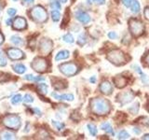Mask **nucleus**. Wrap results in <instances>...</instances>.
I'll return each instance as SVG.
<instances>
[{
  "mask_svg": "<svg viewBox=\"0 0 149 140\" xmlns=\"http://www.w3.org/2000/svg\"><path fill=\"white\" fill-rule=\"evenodd\" d=\"M68 22H69V12L67 11L64 15V19H63V27L66 26V23Z\"/></svg>",
  "mask_w": 149,
  "mask_h": 140,
  "instance_id": "39",
  "label": "nucleus"
},
{
  "mask_svg": "<svg viewBox=\"0 0 149 140\" xmlns=\"http://www.w3.org/2000/svg\"><path fill=\"white\" fill-rule=\"evenodd\" d=\"M91 107L93 113L104 116L110 112L111 104L104 98H94L91 101Z\"/></svg>",
  "mask_w": 149,
  "mask_h": 140,
  "instance_id": "1",
  "label": "nucleus"
},
{
  "mask_svg": "<svg viewBox=\"0 0 149 140\" xmlns=\"http://www.w3.org/2000/svg\"><path fill=\"white\" fill-rule=\"evenodd\" d=\"M10 42L15 46H21V45H22L23 43H24V41H23V39L22 38V37L20 36H17V35L11 36Z\"/></svg>",
  "mask_w": 149,
  "mask_h": 140,
  "instance_id": "19",
  "label": "nucleus"
},
{
  "mask_svg": "<svg viewBox=\"0 0 149 140\" xmlns=\"http://www.w3.org/2000/svg\"><path fill=\"white\" fill-rule=\"evenodd\" d=\"M3 123L7 128L12 130H18L21 127L22 121L19 116L11 114V115H7L3 119Z\"/></svg>",
  "mask_w": 149,
  "mask_h": 140,
  "instance_id": "3",
  "label": "nucleus"
},
{
  "mask_svg": "<svg viewBox=\"0 0 149 140\" xmlns=\"http://www.w3.org/2000/svg\"><path fill=\"white\" fill-rule=\"evenodd\" d=\"M134 98V93L130 91L128 92H121L119 94L116 96V100L119 102L121 105H125V104H128V103L132 102Z\"/></svg>",
  "mask_w": 149,
  "mask_h": 140,
  "instance_id": "9",
  "label": "nucleus"
},
{
  "mask_svg": "<svg viewBox=\"0 0 149 140\" xmlns=\"http://www.w3.org/2000/svg\"><path fill=\"white\" fill-rule=\"evenodd\" d=\"M24 78L26 80L29 81H34V82H40V81H45V78L39 77V76H33V75H25Z\"/></svg>",
  "mask_w": 149,
  "mask_h": 140,
  "instance_id": "20",
  "label": "nucleus"
},
{
  "mask_svg": "<svg viewBox=\"0 0 149 140\" xmlns=\"http://www.w3.org/2000/svg\"><path fill=\"white\" fill-rule=\"evenodd\" d=\"M63 40L64 41V42H66V43H74V36L71 35V34H66V35H64L63 36Z\"/></svg>",
  "mask_w": 149,
  "mask_h": 140,
  "instance_id": "31",
  "label": "nucleus"
},
{
  "mask_svg": "<svg viewBox=\"0 0 149 140\" xmlns=\"http://www.w3.org/2000/svg\"><path fill=\"white\" fill-rule=\"evenodd\" d=\"M144 16L149 21V8H144Z\"/></svg>",
  "mask_w": 149,
  "mask_h": 140,
  "instance_id": "41",
  "label": "nucleus"
},
{
  "mask_svg": "<svg viewBox=\"0 0 149 140\" xmlns=\"http://www.w3.org/2000/svg\"><path fill=\"white\" fill-rule=\"evenodd\" d=\"M138 109H139V103H136L132 107H130V111H132V113H134V114H136L137 113V111H138Z\"/></svg>",
  "mask_w": 149,
  "mask_h": 140,
  "instance_id": "38",
  "label": "nucleus"
},
{
  "mask_svg": "<svg viewBox=\"0 0 149 140\" xmlns=\"http://www.w3.org/2000/svg\"><path fill=\"white\" fill-rule=\"evenodd\" d=\"M51 96L54 97L55 99L61 100V101H73L74 99V97L71 93H68V94H58L56 92L51 93Z\"/></svg>",
  "mask_w": 149,
  "mask_h": 140,
  "instance_id": "15",
  "label": "nucleus"
},
{
  "mask_svg": "<svg viewBox=\"0 0 149 140\" xmlns=\"http://www.w3.org/2000/svg\"><path fill=\"white\" fill-rule=\"evenodd\" d=\"M126 57H127L126 54L120 50H113L109 51L108 55H107V59L109 60V62L116 65H122L127 63Z\"/></svg>",
  "mask_w": 149,
  "mask_h": 140,
  "instance_id": "2",
  "label": "nucleus"
},
{
  "mask_svg": "<svg viewBox=\"0 0 149 140\" xmlns=\"http://www.w3.org/2000/svg\"><path fill=\"white\" fill-rule=\"evenodd\" d=\"M114 82L116 84V86L121 89V88H124L128 83V79L126 78V77L122 76V75H118L114 78Z\"/></svg>",
  "mask_w": 149,
  "mask_h": 140,
  "instance_id": "14",
  "label": "nucleus"
},
{
  "mask_svg": "<svg viewBox=\"0 0 149 140\" xmlns=\"http://www.w3.org/2000/svg\"><path fill=\"white\" fill-rule=\"evenodd\" d=\"M49 6L52 9H56V10H59V9H61V4H60L59 0H50Z\"/></svg>",
  "mask_w": 149,
  "mask_h": 140,
  "instance_id": "27",
  "label": "nucleus"
},
{
  "mask_svg": "<svg viewBox=\"0 0 149 140\" xmlns=\"http://www.w3.org/2000/svg\"><path fill=\"white\" fill-rule=\"evenodd\" d=\"M133 132L136 134H141V130H139V128H134L133 129Z\"/></svg>",
  "mask_w": 149,
  "mask_h": 140,
  "instance_id": "43",
  "label": "nucleus"
},
{
  "mask_svg": "<svg viewBox=\"0 0 149 140\" xmlns=\"http://www.w3.org/2000/svg\"><path fill=\"white\" fill-rule=\"evenodd\" d=\"M13 1H17V0H13Z\"/></svg>",
  "mask_w": 149,
  "mask_h": 140,
  "instance_id": "54",
  "label": "nucleus"
},
{
  "mask_svg": "<svg viewBox=\"0 0 149 140\" xmlns=\"http://www.w3.org/2000/svg\"><path fill=\"white\" fill-rule=\"evenodd\" d=\"M100 91L104 93V94H106V95H109L112 93L113 92V87H112V84L107 81V80H104L101 83L100 85Z\"/></svg>",
  "mask_w": 149,
  "mask_h": 140,
  "instance_id": "13",
  "label": "nucleus"
},
{
  "mask_svg": "<svg viewBox=\"0 0 149 140\" xmlns=\"http://www.w3.org/2000/svg\"><path fill=\"white\" fill-rule=\"evenodd\" d=\"M32 68L36 72H45L47 68H48V62L47 60L41 57H36L34 59V61L31 64Z\"/></svg>",
  "mask_w": 149,
  "mask_h": 140,
  "instance_id": "7",
  "label": "nucleus"
},
{
  "mask_svg": "<svg viewBox=\"0 0 149 140\" xmlns=\"http://www.w3.org/2000/svg\"><path fill=\"white\" fill-rule=\"evenodd\" d=\"M53 83V87L56 90H63V89L66 88V82L63 79H60V78H54V80H52Z\"/></svg>",
  "mask_w": 149,
  "mask_h": 140,
  "instance_id": "16",
  "label": "nucleus"
},
{
  "mask_svg": "<svg viewBox=\"0 0 149 140\" xmlns=\"http://www.w3.org/2000/svg\"><path fill=\"white\" fill-rule=\"evenodd\" d=\"M76 19L78 22H80L81 23H83V24H87V23H88L91 22L90 15H88L87 12L83 11V10H77L76 12Z\"/></svg>",
  "mask_w": 149,
  "mask_h": 140,
  "instance_id": "11",
  "label": "nucleus"
},
{
  "mask_svg": "<svg viewBox=\"0 0 149 140\" xmlns=\"http://www.w3.org/2000/svg\"><path fill=\"white\" fill-rule=\"evenodd\" d=\"M51 19H52L53 22H59L61 19V13L59 10H56V9H53L51 11Z\"/></svg>",
  "mask_w": 149,
  "mask_h": 140,
  "instance_id": "28",
  "label": "nucleus"
},
{
  "mask_svg": "<svg viewBox=\"0 0 149 140\" xmlns=\"http://www.w3.org/2000/svg\"><path fill=\"white\" fill-rule=\"evenodd\" d=\"M90 81L91 82V83H95L96 82V78L93 76V77H91V79H90Z\"/></svg>",
  "mask_w": 149,
  "mask_h": 140,
  "instance_id": "46",
  "label": "nucleus"
},
{
  "mask_svg": "<svg viewBox=\"0 0 149 140\" xmlns=\"http://www.w3.org/2000/svg\"><path fill=\"white\" fill-rule=\"evenodd\" d=\"M31 16L37 22H44L48 19V13L41 6H36L31 10Z\"/></svg>",
  "mask_w": 149,
  "mask_h": 140,
  "instance_id": "5",
  "label": "nucleus"
},
{
  "mask_svg": "<svg viewBox=\"0 0 149 140\" xmlns=\"http://www.w3.org/2000/svg\"><path fill=\"white\" fill-rule=\"evenodd\" d=\"M140 9H141V6H140V4L138 1H135L130 5V11L132 13H138L140 11Z\"/></svg>",
  "mask_w": 149,
  "mask_h": 140,
  "instance_id": "24",
  "label": "nucleus"
},
{
  "mask_svg": "<svg viewBox=\"0 0 149 140\" xmlns=\"http://www.w3.org/2000/svg\"><path fill=\"white\" fill-rule=\"evenodd\" d=\"M34 2V0H22V4L23 5H30Z\"/></svg>",
  "mask_w": 149,
  "mask_h": 140,
  "instance_id": "42",
  "label": "nucleus"
},
{
  "mask_svg": "<svg viewBox=\"0 0 149 140\" xmlns=\"http://www.w3.org/2000/svg\"><path fill=\"white\" fill-rule=\"evenodd\" d=\"M22 100L25 103H33L34 102V97H33L31 94H29V93H26V94H24V96H23Z\"/></svg>",
  "mask_w": 149,
  "mask_h": 140,
  "instance_id": "35",
  "label": "nucleus"
},
{
  "mask_svg": "<svg viewBox=\"0 0 149 140\" xmlns=\"http://www.w3.org/2000/svg\"><path fill=\"white\" fill-rule=\"evenodd\" d=\"M61 2H63V3H66L67 2V0H60Z\"/></svg>",
  "mask_w": 149,
  "mask_h": 140,
  "instance_id": "52",
  "label": "nucleus"
},
{
  "mask_svg": "<svg viewBox=\"0 0 149 140\" xmlns=\"http://www.w3.org/2000/svg\"><path fill=\"white\" fill-rule=\"evenodd\" d=\"M15 138V134L13 133H10L9 131H4V132L0 133V139H14Z\"/></svg>",
  "mask_w": 149,
  "mask_h": 140,
  "instance_id": "22",
  "label": "nucleus"
},
{
  "mask_svg": "<svg viewBox=\"0 0 149 140\" xmlns=\"http://www.w3.org/2000/svg\"><path fill=\"white\" fill-rule=\"evenodd\" d=\"M22 101V96L20 94V93H18V94H15V95H14L11 98V104L14 105V106L19 105Z\"/></svg>",
  "mask_w": 149,
  "mask_h": 140,
  "instance_id": "25",
  "label": "nucleus"
},
{
  "mask_svg": "<svg viewBox=\"0 0 149 140\" xmlns=\"http://www.w3.org/2000/svg\"><path fill=\"white\" fill-rule=\"evenodd\" d=\"M60 71L62 72L64 76L71 77L76 75L78 71V66L74 63H64L60 65Z\"/></svg>",
  "mask_w": 149,
  "mask_h": 140,
  "instance_id": "6",
  "label": "nucleus"
},
{
  "mask_svg": "<svg viewBox=\"0 0 149 140\" xmlns=\"http://www.w3.org/2000/svg\"><path fill=\"white\" fill-rule=\"evenodd\" d=\"M118 139H128V138H130V134H129V133L127 132V131L123 130L118 134Z\"/></svg>",
  "mask_w": 149,
  "mask_h": 140,
  "instance_id": "33",
  "label": "nucleus"
},
{
  "mask_svg": "<svg viewBox=\"0 0 149 140\" xmlns=\"http://www.w3.org/2000/svg\"><path fill=\"white\" fill-rule=\"evenodd\" d=\"M37 89L41 94H47V92H48V86L46 83H39L37 85Z\"/></svg>",
  "mask_w": 149,
  "mask_h": 140,
  "instance_id": "26",
  "label": "nucleus"
},
{
  "mask_svg": "<svg viewBox=\"0 0 149 140\" xmlns=\"http://www.w3.org/2000/svg\"><path fill=\"white\" fill-rule=\"evenodd\" d=\"M121 1H122V3L125 7L129 8V7H130V5H132L135 0H121Z\"/></svg>",
  "mask_w": 149,
  "mask_h": 140,
  "instance_id": "37",
  "label": "nucleus"
},
{
  "mask_svg": "<svg viewBox=\"0 0 149 140\" xmlns=\"http://www.w3.org/2000/svg\"><path fill=\"white\" fill-rule=\"evenodd\" d=\"M142 139H149V134H144L143 136L142 137Z\"/></svg>",
  "mask_w": 149,
  "mask_h": 140,
  "instance_id": "49",
  "label": "nucleus"
},
{
  "mask_svg": "<svg viewBox=\"0 0 149 140\" xmlns=\"http://www.w3.org/2000/svg\"><path fill=\"white\" fill-rule=\"evenodd\" d=\"M34 110H35V112L36 113V115H38V116H41V111L37 108V107H36V108H34Z\"/></svg>",
  "mask_w": 149,
  "mask_h": 140,
  "instance_id": "44",
  "label": "nucleus"
},
{
  "mask_svg": "<svg viewBox=\"0 0 149 140\" xmlns=\"http://www.w3.org/2000/svg\"><path fill=\"white\" fill-rule=\"evenodd\" d=\"M51 123H52V125L54 126V127L57 130H59V131L63 130L64 128V124L62 123H59V121H57V120H51Z\"/></svg>",
  "mask_w": 149,
  "mask_h": 140,
  "instance_id": "32",
  "label": "nucleus"
},
{
  "mask_svg": "<svg viewBox=\"0 0 149 140\" xmlns=\"http://www.w3.org/2000/svg\"><path fill=\"white\" fill-rule=\"evenodd\" d=\"M88 132L91 133V134L92 135V136H95L98 133V130L96 128V126L93 125V124H88Z\"/></svg>",
  "mask_w": 149,
  "mask_h": 140,
  "instance_id": "30",
  "label": "nucleus"
},
{
  "mask_svg": "<svg viewBox=\"0 0 149 140\" xmlns=\"http://www.w3.org/2000/svg\"><path fill=\"white\" fill-rule=\"evenodd\" d=\"M11 22H12V20H11V19H8V20L6 21V24H7V25H10V24H11Z\"/></svg>",
  "mask_w": 149,
  "mask_h": 140,
  "instance_id": "47",
  "label": "nucleus"
},
{
  "mask_svg": "<svg viewBox=\"0 0 149 140\" xmlns=\"http://www.w3.org/2000/svg\"><path fill=\"white\" fill-rule=\"evenodd\" d=\"M86 42H87V35H86V34H84V33H82L81 35H79V36H78L77 43H78V45L83 46V45H85V44H86Z\"/></svg>",
  "mask_w": 149,
  "mask_h": 140,
  "instance_id": "29",
  "label": "nucleus"
},
{
  "mask_svg": "<svg viewBox=\"0 0 149 140\" xmlns=\"http://www.w3.org/2000/svg\"><path fill=\"white\" fill-rule=\"evenodd\" d=\"M105 2V0H97V3L99 4V5H102V4H104Z\"/></svg>",
  "mask_w": 149,
  "mask_h": 140,
  "instance_id": "48",
  "label": "nucleus"
},
{
  "mask_svg": "<svg viewBox=\"0 0 149 140\" xmlns=\"http://www.w3.org/2000/svg\"><path fill=\"white\" fill-rule=\"evenodd\" d=\"M7 65V59L5 57L3 51L0 50V66H5Z\"/></svg>",
  "mask_w": 149,
  "mask_h": 140,
  "instance_id": "34",
  "label": "nucleus"
},
{
  "mask_svg": "<svg viewBox=\"0 0 149 140\" xmlns=\"http://www.w3.org/2000/svg\"><path fill=\"white\" fill-rule=\"evenodd\" d=\"M8 56L11 60H21L24 57V53L22 52V50L17 48H11L8 50Z\"/></svg>",
  "mask_w": 149,
  "mask_h": 140,
  "instance_id": "10",
  "label": "nucleus"
},
{
  "mask_svg": "<svg viewBox=\"0 0 149 140\" xmlns=\"http://www.w3.org/2000/svg\"><path fill=\"white\" fill-rule=\"evenodd\" d=\"M53 43L52 41L49 38H43L39 42V51L42 54H49L52 50Z\"/></svg>",
  "mask_w": 149,
  "mask_h": 140,
  "instance_id": "8",
  "label": "nucleus"
},
{
  "mask_svg": "<svg viewBox=\"0 0 149 140\" xmlns=\"http://www.w3.org/2000/svg\"><path fill=\"white\" fill-rule=\"evenodd\" d=\"M12 68H13L14 71H15L16 73H18V74H23L26 71L25 65H23L22 64H13Z\"/></svg>",
  "mask_w": 149,
  "mask_h": 140,
  "instance_id": "21",
  "label": "nucleus"
},
{
  "mask_svg": "<svg viewBox=\"0 0 149 140\" xmlns=\"http://www.w3.org/2000/svg\"><path fill=\"white\" fill-rule=\"evenodd\" d=\"M13 28L15 30H23L27 26L26 20L22 17H18L16 18L13 22Z\"/></svg>",
  "mask_w": 149,
  "mask_h": 140,
  "instance_id": "12",
  "label": "nucleus"
},
{
  "mask_svg": "<svg viewBox=\"0 0 149 140\" xmlns=\"http://www.w3.org/2000/svg\"><path fill=\"white\" fill-rule=\"evenodd\" d=\"M101 128H102V130H104V132L108 133V134H110L112 135H114V131H113V129H112V126H111V124L109 123H102L101 125Z\"/></svg>",
  "mask_w": 149,
  "mask_h": 140,
  "instance_id": "23",
  "label": "nucleus"
},
{
  "mask_svg": "<svg viewBox=\"0 0 149 140\" xmlns=\"http://www.w3.org/2000/svg\"><path fill=\"white\" fill-rule=\"evenodd\" d=\"M132 68H134V69H135V71H136V72L140 75V76H141V80L143 81V83L146 84V83L149 82V78H148V77H147V75L144 74V73L142 71V69L140 68V67L138 66V65H136V64L132 65Z\"/></svg>",
  "mask_w": 149,
  "mask_h": 140,
  "instance_id": "17",
  "label": "nucleus"
},
{
  "mask_svg": "<svg viewBox=\"0 0 149 140\" xmlns=\"http://www.w3.org/2000/svg\"><path fill=\"white\" fill-rule=\"evenodd\" d=\"M129 24L130 31L134 36H140L143 34L144 25L141 21L137 20V19H132V20H130Z\"/></svg>",
  "mask_w": 149,
  "mask_h": 140,
  "instance_id": "4",
  "label": "nucleus"
},
{
  "mask_svg": "<svg viewBox=\"0 0 149 140\" xmlns=\"http://www.w3.org/2000/svg\"><path fill=\"white\" fill-rule=\"evenodd\" d=\"M3 42H4V36L1 34V33H0V46L2 45Z\"/></svg>",
  "mask_w": 149,
  "mask_h": 140,
  "instance_id": "45",
  "label": "nucleus"
},
{
  "mask_svg": "<svg viewBox=\"0 0 149 140\" xmlns=\"http://www.w3.org/2000/svg\"><path fill=\"white\" fill-rule=\"evenodd\" d=\"M69 56H70V52L68 50H60L55 56V61L58 62V61H61V60H65V59L69 58Z\"/></svg>",
  "mask_w": 149,
  "mask_h": 140,
  "instance_id": "18",
  "label": "nucleus"
},
{
  "mask_svg": "<svg viewBox=\"0 0 149 140\" xmlns=\"http://www.w3.org/2000/svg\"><path fill=\"white\" fill-rule=\"evenodd\" d=\"M87 2L88 4H92V3H94V2H97V0H87Z\"/></svg>",
  "mask_w": 149,
  "mask_h": 140,
  "instance_id": "50",
  "label": "nucleus"
},
{
  "mask_svg": "<svg viewBox=\"0 0 149 140\" xmlns=\"http://www.w3.org/2000/svg\"><path fill=\"white\" fill-rule=\"evenodd\" d=\"M0 11H1V5H0Z\"/></svg>",
  "mask_w": 149,
  "mask_h": 140,
  "instance_id": "53",
  "label": "nucleus"
},
{
  "mask_svg": "<svg viewBox=\"0 0 149 140\" xmlns=\"http://www.w3.org/2000/svg\"><path fill=\"white\" fill-rule=\"evenodd\" d=\"M7 13L8 14V16L9 17H13V16H15L16 15V13H17V9L16 8H9L8 10H7Z\"/></svg>",
  "mask_w": 149,
  "mask_h": 140,
  "instance_id": "36",
  "label": "nucleus"
},
{
  "mask_svg": "<svg viewBox=\"0 0 149 140\" xmlns=\"http://www.w3.org/2000/svg\"><path fill=\"white\" fill-rule=\"evenodd\" d=\"M108 37L110 39H116V38H118V35H116V33L115 32H109L108 33Z\"/></svg>",
  "mask_w": 149,
  "mask_h": 140,
  "instance_id": "40",
  "label": "nucleus"
},
{
  "mask_svg": "<svg viewBox=\"0 0 149 140\" xmlns=\"http://www.w3.org/2000/svg\"><path fill=\"white\" fill-rule=\"evenodd\" d=\"M146 64L149 65V53L147 54V56H146Z\"/></svg>",
  "mask_w": 149,
  "mask_h": 140,
  "instance_id": "51",
  "label": "nucleus"
}]
</instances>
